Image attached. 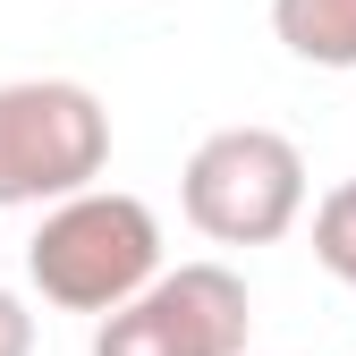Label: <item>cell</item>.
<instances>
[{
  "label": "cell",
  "mask_w": 356,
  "mask_h": 356,
  "mask_svg": "<svg viewBox=\"0 0 356 356\" xmlns=\"http://www.w3.org/2000/svg\"><path fill=\"white\" fill-rule=\"evenodd\" d=\"M26 280L60 314H119L136 289L161 280V220L145 195L85 187L68 204L42 212V229L26 238Z\"/></svg>",
  "instance_id": "cell-1"
},
{
  "label": "cell",
  "mask_w": 356,
  "mask_h": 356,
  "mask_svg": "<svg viewBox=\"0 0 356 356\" xmlns=\"http://www.w3.org/2000/svg\"><path fill=\"white\" fill-rule=\"evenodd\" d=\"M111 161V111L76 76L0 85V212H51Z\"/></svg>",
  "instance_id": "cell-2"
},
{
  "label": "cell",
  "mask_w": 356,
  "mask_h": 356,
  "mask_svg": "<svg viewBox=\"0 0 356 356\" xmlns=\"http://www.w3.org/2000/svg\"><path fill=\"white\" fill-rule=\"evenodd\" d=\"M178 204L212 246H272L305 212V153L280 127H220L187 153Z\"/></svg>",
  "instance_id": "cell-3"
},
{
  "label": "cell",
  "mask_w": 356,
  "mask_h": 356,
  "mask_svg": "<svg viewBox=\"0 0 356 356\" xmlns=\"http://www.w3.org/2000/svg\"><path fill=\"white\" fill-rule=\"evenodd\" d=\"M246 331H254V305L229 263H178L153 289H136L119 314H102L94 356H246Z\"/></svg>",
  "instance_id": "cell-4"
},
{
  "label": "cell",
  "mask_w": 356,
  "mask_h": 356,
  "mask_svg": "<svg viewBox=\"0 0 356 356\" xmlns=\"http://www.w3.org/2000/svg\"><path fill=\"white\" fill-rule=\"evenodd\" d=\"M272 34L305 68H356V0H272Z\"/></svg>",
  "instance_id": "cell-5"
},
{
  "label": "cell",
  "mask_w": 356,
  "mask_h": 356,
  "mask_svg": "<svg viewBox=\"0 0 356 356\" xmlns=\"http://www.w3.org/2000/svg\"><path fill=\"white\" fill-rule=\"evenodd\" d=\"M314 263H323L331 280L356 289V178H348V187H331V195L314 204Z\"/></svg>",
  "instance_id": "cell-6"
},
{
  "label": "cell",
  "mask_w": 356,
  "mask_h": 356,
  "mask_svg": "<svg viewBox=\"0 0 356 356\" xmlns=\"http://www.w3.org/2000/svg\"><path fill=\"white\" fill-rule=\"evenodd\" d=\"M0 356H34V314L17 289H0Z\"/></svg>",
  "instance_id": "cell-7"
}]
</instances>
